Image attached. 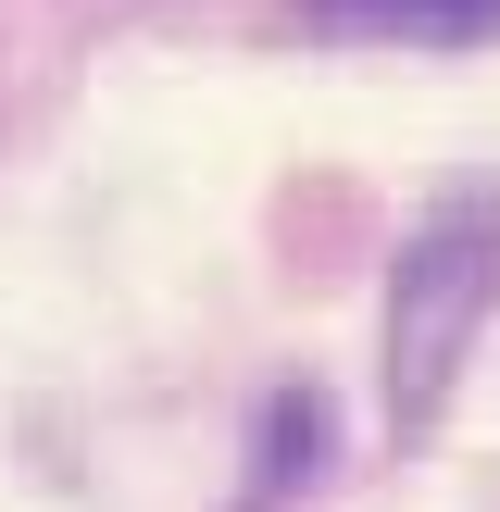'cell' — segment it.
<instances>
[{
	"instance_id": "cell-1",
	"label": "cell",
	"mask_w": 500,
	"mask_h": 512,
	"mask_svg": "<svg viewBox=\"0 0 500 512\" xmlns=\"http://www.w3.org/2000/svg\"><path fill=\"white\" fill-rule=\"evenodd\" d=\"M488 313H500V200L463 188L400 238V275H388V413L400 425H438Z\"/></svg>"
},
{
	"instance_id": "cell-2",
	"label": "cell",
	"mask_w": 500,
	"mask_h": 512,
	"mask_svg": "<svg viewBox=\"0 0 500 512\" xmlns=\"http://www.w3.org/2000/svg\"><path fill=\"white\" fill-rule=\"evenodd\" d=\"M325 38H400V50H475L500 38V0H300Z\"/></svg>"
},
{
	"instance_id": "cell-3",
	"label": "cell",
	"mask_w": 500,
	"mask_h": 512,
	"mask_svg": "<svg viewBox=\"0 0 500 512\" xmlns=\"http://www.w3.org/2000/svg\"><path fill=\"white\" fill-rule=\"evenodd\" d=\"M313 450H325V400L300 388V400H275V413H263V475H250V512L288 500V475L313 488Z\"/></svg>"
}]
</instances>
